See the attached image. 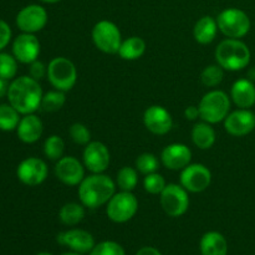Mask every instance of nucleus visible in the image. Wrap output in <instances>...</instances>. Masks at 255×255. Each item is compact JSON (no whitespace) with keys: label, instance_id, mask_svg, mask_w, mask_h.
I'll list each match as a JSON object with an SVG mask.
<instances>
[{"label":"nucleus","instance_id":"nucleus-16","mask_svg":"<svg viewBox=\"0 0 255 255\" xmlns=\"http://www.w3.org/2000/svg\"><path fill=\"white\" fill-rule=\"evenodd\" d=\"M143 124L151 133L163 136L168 133L173 127V119L164 107L153 105L144 111Z\"/></svg>","mask_w":255,"mask_h":255},{"label":"nucleus","instance_id":"nucleus-9","mask_svg":"<svg viewBox=\"0 0 255 255\" xmlns=\"http://www.w3.org/2000/svg\"><path fill=\"white\" fill-rule=\"evenodd\" d=\"M159 201L164 213L172 218H178L187 213L189 208L188 191L181 184H167L159 194Z\"/></svg>","mask_w":255,"mask_h":255},{"label":"nucleus","instance_id":"nucleus-43","mask_svg":"<svg viewBox=\"0 0 255 255\" xmlns=\"http://www.w3.org/2000/svg\"><path fill=\"white\" fill-rule=\"evenodd\" d=\"M61 255H82L81 253H77V252H67V253H64Z\"/></svg>","mask_w":255,"mask_h":255},{"label":"nucleus","instance_id":"nucleus-35","mask_svg":"<svg viewBox=\"0 0 255 255\" xmlns=\"http://www.w3.org/2000/svg\"><path fill=\"white\" fill-rule=\"evenodd\" d=\"M69 134L72 141L80 146H86L91 142V132L84 124H72L69 128Z\"/></svg>","mask_w":255,"mask_h":255},{"label":"nucleus","instance_id":"nucleus-20","mask_svg":"<svg viewBox=\"0 0 255 255\" xmlns=\"http://www.w3.org/2000/svg\"><path fill=\"white\" fill-rule=\"evenodd\" d=\"M44 132L42 121L34 114L25 115L16 127V133L24 143H35L39 141Z\"/></svg>","mask_w":255,"mask_h":255},{"label":"nucleus","instance_id":"nucleus-21","mask_svg":"<svg viewBox=\"0 0 255 255\" xmlns=\"http://www.w3.org/2000/svg\"><path fill=\"white\" fill-rule=\"evenodd\" d=\"M231 97L239 109H251L255 105V85L249 79H239L233 84Z\"/></svg>","mask_w":255,"mask_h":255},{"label":"nucleus","instance_id":"nucleus-10","mask_svg":"<svg viewBox=\"0 0 255 255\" xmlns=\"http://www.w3.org/2000/svg\"><path fill=\"white\" fill-rule=\"evenodd\" d=\"M181 186L192 193L204 192L212 182V173L208 167L202 163H191L182 169Z\"/></svg>","mask_w":255,"mask_h":255},{"label":"nucleus","instance_id":"nucleus-1","mask_svg":"<svg viewBox=\"0 0 255 255\" xmlns=\"http://www.w3.org/2000/svg\"><path fill=\"white\" fill-rule=\"evenodd\" d=\"M6 96L19 114L29 115L40 109L44 94L39 81L30 76H20L9 85Z\"/></svg>","mask_w":255,"mask_h":255},{"label":"nucleus","instance_id":"nucleus-15","mask_svg":"<svg viewBox=\"0 0 255 255\" xmlns=\"http://www.w3.org/2000/svg\"><path fill=\"white\" fill-rule=\"evenodd\" d=\"M55 176L66 186H79L85 178V168L77 158L65 156L56 162Z\"/></svg>","mask_w":255,"mask_h":255},{"label":"nucleus","instance_id":"nucleus-38","mask_svg":"<svg viewBox=\"0 0 255 255\" xmlns=\"http://www.w3.org/2000/svg\"><path fill=\"white\" fill-rule=\"evenodd\" d=\"M10 39H11V29L6 21L0 19V51L7 46Z\"/></svg>","mask_w":255,"mask_h":255},{"label":"nucleus","instance_id":"nucleus-2","mask_svg":"<svg viewBox=\"0 0 255 255\" xmlns=\"http://www.w3.org/2000/svg\"><path fill=\"white\" fill-rule=\"evenodd\" d=\"M116 193V183L104 173H92L79 184L80 202L86 208L96 209L107 204Z\"/></svg>","mask_w":255,"mask_h":255},{"label":"nucleus","instance_id":"nucleus-34","mask_svg":"<svg viewBox=\"0 0 255 255\" xmlns=\"http://www.w3.org/2000/svg\"><path fill=\"white\" fill-rule=\"evenodd\" d=\"M166 186L167 183L164 177L157 172L147 174L143 179V188L149 194H161Z\"/></svg>","mask_w":255,"mask_h":255},{"label":"nucleus","instance_id":"nucleus-12","mask_svg":"<svg viewBox=\"0 0 255 255\" xmlns=\"http://www.w3.org/2000/svg\"><path fill=\"white\" fill-rule=\"evenodd\" d=\"M47 169L46 163L41 158L37 157H29L24 161L20 162L16 169V176L21 183L25 186L35 187L41 184L47 178Z\"/></svg>","mask_w":255,"mask_h":255},{"label":"nucleus","instance_id":"nucleus-33","mask_svg":"<svg viewBox=\"0 0 255 255\" xmlns=\"http://www.w3.org/2000/svg\"><path fill=\"white\" fill-rule=\"evenodd\" d=\"M17 60L6 52H0V77L11 80L17 72Z\"/></svg>","mask_w":255,"mask_h":255},{"label":"nucleus","instance_id":"nucleus-40","mask_svg":"<svg viewBox=\"0 0 255 255\" xmlns=\"http://www.w3.org/2000/svg\"><path fill=\"white\" fill-rule=\"evenodd\" d=\"M134 255H162L158 249L153 248V247H143L139 249Z\"/></svg>","mask_w":255,"mask_h":255},{"label":"nucleus","instance_id":"nucleus-13","mask_svg":"<svg viewBox=\"0 0 255 255\" xmlns=\"http://www.w3.org/2000/svg\"><path fill=\"white\" fill-rule=\"evenodd\" d=\"M84 164L91 173H104L110 166L111 154L106 144L99 141H92L84 149Z\"/></svg>","mask_w":255,"mask_h":255},{"label":"nucleus","instance_id":"nucleus-26","mask_svg":"<svg viewBox=\"0 0 255 255\" xmlns=\"http://www.w3.org/2000/svg\"><path fill=\"white\" fill-rule=\"evenodd\" d=\"M85 218V206L76 202L64 204L59 212V219L62 224L69 227L77 226Z\"/></svg>","mask_w":255,"mask_h":255},{"label":"nucleus","instance_id":"nucleus-11","mask_svg":"<svg viewBox=\"0 0 255 255\" xmlns=\"http://www.w3.org/2000/svg\"><path fill=\"white\" fill-rule=\"evenodd\" d=\"M47 11L41 5L31 4L22 7L16 15V25L22 32L35 34L41 31L47 24Z\"/></svg>","mask_w":255,"mask_h":255},{"label":"nucleus","instance_id":"nucleus-8","mask_svg":"<svg viewBox=\"0 0 255 255\" xmlns=\"http://www.w3.org/2000/svg\"><path fill=\"white\" fill-rule=\"evenodd\" d=\"M92 41L105 54H117L122 44L121 31L115 22L101 20L92 29Z\"/></svg>","mask_w":255,"mask_h":255},{"label":"nucleus","instance_id":"nucleus-25","mask_svg":"<svg viewBox=\"0 0 255 255\" xmlns=\"http://www.w3.org/2000/svg\"><path fill=\"white\" fill-rule=\"evenodd\" d=\"M144 52H146V41L142 37L131 36L122 41L117 54L122 60L134 61L143 56Z\"/></svg>","mask_w":255,"mask_h":255},{"label":"nucleus","instance_id":"nucleus-36","mask_svg":"<svg viewBox=\"0 0 255 255\" xmlns=\"http://www.w3.org/2000/svg\"><path fill=\"white\" fill-rule=\"evenodd\" d=\"M90 255H126L122 246L114 241H105L96 244Z\"/></svg>","mask_w":255,"mask_h":255},{"label":"nucleus","instance_id":"nucleus-23","mask_svg":"<svg viewBox=\"0 0 255 255\" xmlns=\"http://www.w3.org/2000/svg\"><path fill=\"white\" fill-rule=\"evenodd\" d=\"M218 24L217 19L212 16H203L196 22L193 29V36L198 44L208 45L214 41L218 32Z\"/></svg>","mask_w":255,"mask_h":255},{"label":"nucleus","instance_id":"nucleus-22","mask_svg":"<svg viewBox=\"0 0 255 255\" xmlns=\"http://www.w3.org/2000/svg\"><path fill=\"white\" fill-rule=\"evenodd\" d=\"M199 249L202 255H228V242L219 232H207L202 237Z\"/></svg>","mask_w":255,"mask_h":255},{"label":"nucleus","instance_id":"nucleus-41","mask_svg":"<svg viewBox=\"0 0 255 255\" xmlns=\"http://www.w3.org/2000/svg\"><path fill=\"white\" fill-rule=\"evenodd\" d=\"M7 90H9V84H7V80L1 79L0 77V99L4 97L5 95H7Z\"/></svg>","mask_w":255,"mask_h":255},{"label":"nucleus","instance_id":"nucleus-6","mask_svg":"<svg viewBox=\"0 0 255 255\" xmlns=\"http://www.w3.org/2000/svg\"><path fill=\"white\" fill-rule=\"evenodd\" d=\"M47 80L55 90L70 91L77 81V70L67 57H54L47 65Z\"/></svg>","mask_w":255,"mask_h":255},{"label":"nucleus","instance_id":"nucleus-17","mask_svg":"<svg viewBox=\"0 0 255 255\" xmlns=\"http://www.w3.org/2000/svg\"><path fill=\"white\" fill-rule=\"evenodd\" d=\"M56 241L57 243L71 249L72 252L81 254L90 253L96 246L92 234L84 229H70V231L61 232L57 234Z\"/></svg>","mask_w":255,"mask_h":255},{"label":"nucleus","instance_id":"nucleus-3","mask_svg":"<svg viewBox=\"0 0 255 255\" xmlns=\"http://www.w3.org/2000/svg\"><path fill=\"white\" fill-rule=\"evenodd\" d=\"M251 50L241 39H226L217 46L216 60L228 71H241L251 64Z\"/></svg>","mask_w":255,"mask_h":255},{"label":"nucleus","instance_id":"nucleus-18","mask_svg":"<svg viewBox=\"0 0 255 255\" xmlns=\"http://www.w3.org/2000/svg\"><path fill=\"white\" fill-rule=\"evenodd\" d=\"M14 57L21 64H31L36 61L40 55V41L34 34L22 32L12 44Z\"/></svg>","mask_w":255,"mask_h":255},{"label":"nucleus","instance_id":"nucleus-19","mask_svg":"<svg viewBox=\"0 0 255 255\" xmlns=\"http://www.w3.org/2000/svg\"><path fill=\"white\" fill-rule=\"evenodd\" d=\"M192 161V151L183 143H172L163 148L161 153V162L171 171H182Z\"/></svg>","mask_w":255,"mask_h":255},{"label":"nucleus","instance_id":"nucleus-44","mask_svg":"<svg viewBox=\"0 0 255 255\" xmlns=\"http://www.w3.org/2000/svg\"><path fill=\"white\" fill-rule=\"evenodd\" d=\"M36 255H52L51 253H47V252H41V253L36 254Z\"/></svg>","mask_w":255,"mask_h":255},{"label":"nucleus","instance_id":"nucleus-39","mask_svg":"<svg viewBox=\"0 0 255 255\" xmlns=\"http://www.w3.org/2000/svg\"><path fill=\"white\" fill-rule=\"evenodd\" d=\"M184 117L188 121H196L197 119H201L199 116V109L197 106H188L184 110Z\"/></svg>","mask_w":255,"mask_h":255},{"label":"nucleus","instance_id":"nucleus-14","mask_svg":"<svg viewBox=\"0 0 255 255\" xmlns=\"http://www.w3.org/2000/svg\"><path fill=\"white\" fill-rule=\"evenodd\" d=\"M224 128L234 137L247 136L255 128V114L249 109L236 110L226 117Z\"/></svg>","mask_w":255,"mask_h":255},{"label":"nucleus","instance_id":"nucleus-42","mask_svg":"<svg viewBox=\"0 0 255 255\" xmlns=\"http://www.w3.org/2000/svg\"><path fill=\"white\" fill-rule=\"evenodd\" d=\"M40 1L47 2V4H55V2H59L61 1V0H40Z\"/></svg>","mask_w":255,"mask_h":255},{"label":"nucleus","instance_id":"nucleus-31","mask_svg":"<svg viewBox=\"0 0 255 255\" xmlns=\"http://www.w3.org/2000/svg\"><path fill=\"white\" fill-rule=\"evenodd\" d=\"M219 65H209L204 67L201 74V81L206 87H217L223 81L224 71Z\"/></svg>","mask_w":255,"mask_h":255},{"label":"nucleus","instance_id":"nucleus-5","mask_svg":"<svg viewBox=\"0 0 255 255\" xmlns=\"http://www.w3.org/2000/svg\"><path fill=\"white\" fill-rule=\"evenodd\" d=\"M218 29L229 39H242L252 27L251 17L244 10L238 7H228L217 17Z\"/></svg>","mask_w":255,"mask_h":255},{"label":"nucleus","instance_id":"nucleus-4","mask_svg":"<svg viewBox=\"0 0 255 255\" xmlns=\"http://www.w3.org/2000/svg\"><path fill=\"white\" fill-rule=\"evenodd\" d=\"M198 109L202 121L211 125L219 124L229 115L231 99L222 90H212L202 97Z\"/></svg>","mask_w":255,"mask_h":255},{"label":"nucleus","instance_id":"nucleus-29","mask_svg":"<svg viewBox=\"0 0 255 255\" xmlns=\"http://www.w3.org/2000/svg\"><path fill=\"white\" fill-rule=\"evenodd\" d=\"M65 102H66L65 92L55 90V91H49L44 94L40 107L45 112H56L64 107Z\"/></svg>","mask_w":255,"mask_h":255},{"label":"nucleus","instance_id":"nucleus-37","mask_svg":"<svg viewBox=\"0 0 255 255\" xmlns=\"http://www.w3.org/2000/svg\"><path fill=\"white\" fill-rule=\"evenodd\" d=\"M29 74L30 77H32V79L36 80V81H40V80L44 79L45 76H47V66H45L44 62L36 60V61L30 64Z\"/></svg>","mask_w":255,"mask_h":255},{"label":"nucleus","instance_id":"nucleus-30","mask_svg":"<svg viewBox=\"0 0 255 255\" xmlns=\"http://www.w3.org/2000/svg\"><path fill=\"white\" fill-rule=\"evenodd\" d=\"M65 142L57 134L47 137L44 143V153L51 161H59L61 157H64Z\"/></svg>","mask_w":255,"mask_h":255},{"label":"nucleus","instance_id":"nucleus-27","mask_svg":"<svg viewBox=\"0 0 255 255\" xmlns=\"http://www.w3.org/2000/svg\"><path fill=\"white\" fill-rule=\"evenodd\" d=\"M138 183V171L133 167H122L117 172L116 184L121 191L132 192Z\"/></svg>","mask_w":255,"mask_h":255},{"label":"nucleus","instance_id":"nucleus-28","mask_svg":"<svg viewBox=\"0 0 255 255\" xmlns=\"http://www.w3.org/2000/svg\"><path fill=\"white\" fill-rule=\"evenodd\" d=\"M20 114L10 104L0 105V129L12 131L16 129L20 122Z\"/></svg>","mask_w":255,"mask_h":255},{"label":"nucleus","instance_id":"nucleus-7","mask_svg":"<svg viewBox=\"0 0 255 255\" xmlns=\"http://www.w3.org/2000/svg\"><path fill=\"white\" fill-rule=\"evenodd\" d=\"M138 201L132 192L115 193L106 204V214L114 223H126L136 216Z\"/></svg>","mask_w":255,"mask_h":255},{"label":"nucleus","instance_id":"nucleus-32","mask_svg":"<svg viewBox=\"0 0 255 255\" xmlns=\"http://www.w3.org/2000/svg\"><path fill=\"white\" fill-rule=\"evenodd\" d=\"M134 167H136L139 173L147 176V174L157 172V169L159 168V161L153 153L146 152V153H142L137 157L136 162H134Z\"/></svg>","mask_w":255,"mask_h":255},{"label":"nucleus","instance_id":"nucleus-24","mask_svg":"<svg viewBox=\"0 0 255 255\" xmlns=\"http://www.w3.org/2000/svg\"><path fill=\"white\" fill-rule=\"evenodd\" d=\"M216 131L211 124L199 122L193 126L192 129V141L199 149H209L216 143Z\"/></svg>","mask_w":255,"mask_h":255}]
</instances>
